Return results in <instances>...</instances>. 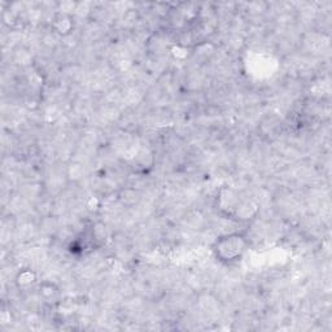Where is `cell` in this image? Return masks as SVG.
<instances>
[{
    "label": "cell",
    "instance_id": "6da1fadb",
    "mask_svg": "<svg viewBox=\"0 0 332 332\" xmlns=\"http://www.w3.org/2000/svg\"><path fill=\"white\" fill-rule=\"evenodd\" d=\"M248 248L249 239L244 232H230L214 241L212 251L220 264L234 265L240 262Z\"/></svg>",
    "mask_w": 332,
    "mask_h": 332
},
{
    "label": "cell",
    "instance_id": "7a4b0ae2",
    "mask_svg": "<svg viewBox=\"0 0 332 332\" xmlns=\"http://www.w3.org/2000/svg\"><path fill=\"white\" fill-rule=\"evenodd\" d=\"M217 206L222 214L231 219L249 220L256 217L258 206L253 201L243 200L232 188H220L217 196Z\"/></svg>",
    "mask_w": 332,
    "mask_h": 332
},
{
    "label": "cell",
    "instance_id": "3957f363",
    "mask_svg": "<svg viewBox=\"0 0 332 332\" xmlns=\"http://www.w3.org/2000/svg\"><path fill=\"white\" fill-rule=\"evenodd\" d=\"M35 282H37V275L29 269H25L18 272L17 278H16V284L20 289L30 288V287L34 286Z\"/></svg>",
    "mask_w": 332,
    "mask_h": 332
},
{
    "label": "cell",
    "instance_id": "277c9868",
    "mask_svg": "<svg viewBox=\"0 0 332 332\" xmlns=\"http://www.w3.org/2000/svg\"><path fill=\"white\" fill-rule=\"evenodd\" d=\"M53 21H54V29L58 30V33H60V34L63 35L69 34L70 30H72V26H73L72 18L68 17L65 13H59V15L54 17Z\"/></svg>",
    "mask_w": 332,
    "mask_h": 332
},
{
    "label": "cell",
    "instance_id": "5b68a950",
    "mask_svg": "<svg viewBox=\"0 0 332 332\" xmlns=\"http://www.w3.org/2000/svg\"><path fill=\"white\" fill-rule=\"evenodd\" d=\"M40 296L46 300V302H52L51 300H56L59 296L58 287L54 286V284L46 282V283L40 286Z\"/></svg>",
    "mask_w": 332,
    "mask_h": 332
}]
</instances>
